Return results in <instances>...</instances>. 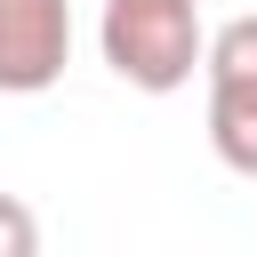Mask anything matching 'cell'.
<instances>
[{
  "label": "cell",
  "instance_id": "6da1fadb",
  "mask_svg": "<svg viewBox=\"0 0 257 257\" xmlns=\"http://www.w3.org/2000/svg\"><path fill=\"white\" fill-rule=\"evenodd\" d=\"M96 48H104V64H112L128 88L169 96V88H185V80L201 72L209 32H201V8H193V0H104Z\"/></svg>",
  "mask_w": 257,
  "mask_h": 257
},
{
  "label": "cell",
  "instance_id": "7a4b0ae2",
  "mask_svg": "<svg viewBox=\"0 0 257 257\" xmlns=\"http://www.w3.org/2000/svg\"><path fill=\"white\" fill-rule=\"evenodd\" d=\"M209 80V145L233 177H257V16H233L201 48Z\"/></svg>",
  "mask_w": 257,
  "mask_h": 257
},
{
  "label": "cell",
  "instance_id": "3957f363",
  "mask_svg": "<svg viewBox=\"0 0 257 257\" xmlns=\"http://www.w3.org/2000/svg\"><path fill=\"white\" fill-rule=\"evenodd\" d=\"M72 64V0H0V96H40Z\"/></svg>",
  "mask_w": 257,
  "mask_h": 257
},
{
  "label": "cell",
  "instance_id": "277c9868",
  "mask_svg": "<svg viewBox=\"0 0 257 257\" xmlns=\"http://www.w3.org/2000/svg\"><path fill=\"white\" fill-rule=\"evenodd\" d=\"M32 249H40V217L16 193H0V257H32Z\"/></svg>",
  "mask_w": 257,
  "mask_h": 257
}]
</instances>
